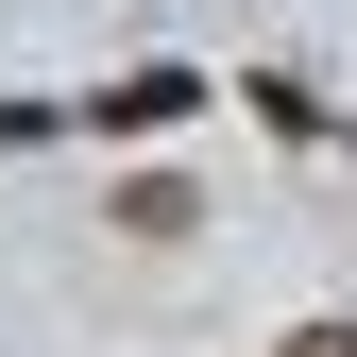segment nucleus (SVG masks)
Returning a JSON list of instances; mask_svg holds the SVG:
<instances>
[{
    "instance_id": "2",
    "label": "nucleus",
    "mask_w": 357,
    "mask_h": 357,
    "mask_svg": "<svg viewBox=\"0 0 357 357\" xmlns=\"http://www.w3.org/2000/svg\"><path fill=\"white\" fill-rule=\"evenodd\" d=\"M289 357H357V324H306V340H289Z\"/></svg>"
},
{
    "instance_id": "1",
    "label": "nucleus",
    "mask_w": 357,
    "mask_h": 357,
    "mask_svg": "<svg viewBox=\"0 0 357 357\" xmlns=\"http://www.w3.org/2000/svg\"><path fill=\"white\" fill-rule=\"evenodd\" d=\"M188 102H204V68H119V85H85V119H102V137H170Z\"/></svg>"
}]
</instances>
